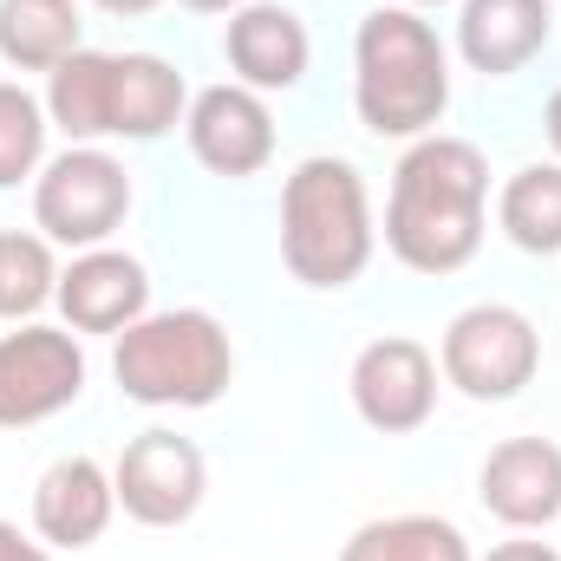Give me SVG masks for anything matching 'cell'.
<instances>
[{"label":"cell","instance_id":"obj_14","mask_svg":"<svg viewBox=\"0 0 561 561\" xmlns=\"http://www.w3.org/2000/svg\"><path fill=\"white\" fill-rule=\"evenodd\" d=\"M112 510H118L112 470L92 457H59L33 483V529L46 549H92L112 529Z\"/></svg>","mask_w":561,"mask_h":561},{"label":"cell","instance_id":"obj_7","mask_svg":"<svg viewBox=\"0 0 561 561\" xmlns=\"http://www.w3.org/2000/svg\"><path fill=\"white\" fill-rule=\"evenodd\" d=\"M85 392V346L72 327L0 333V431L59 419Z\"/></svg>","mask_w":561,"mask_h":561},{"label":"cell","instance_id":"obj_27","mask_svg":"<svg viewBox=\"0 0 561 561\" xmlns=\"http://www.w3.org/2000/svg\"><path fill=\"white\" fill-rule=\"evenodd\" d=\"M190 13H236V7H249V0H183Z\"/></svg>","mask_w":561,"mask_h":561},{"label":"cell","instance_id":"obj_4","mask_svg":"<svg viewBox=\"0 0 561 561\" xmlns=\"http://www.w3.org/2000/svg\"><path fill=\"white\" fill-rule=\"evenodd\" d=\"M118 392L138 405H176V412H203L229 392L236 379V346L222 333L216 313L203 307H170V313H144L118 333L112 353Z\"/></svg>","mask_w":561,"mask_h":561},{"label":"cell","instance_id":"obj_2","mask_svg":"<svg viewBox=\"0 0 561 561\" xmlns=\"http://www.w3.org/2000/svg\"><path fill=\"white\" fill-rule=\"evenodd\" d=\"M353 105L373 138H431L450 105V59L419 7H373L353 39Z\"/></svg>","mask_w":561,"mask_h":561},{"label":"cell","instance_id":"obj_23","mask_svg":"<svg viewBox=\"0 0 561 561\" xmlns=\"http://www.w3.org/2000/svg\"><path fill=\"white\" fill-rule=\"evenodd\" d=\"M0 561H53V556H46V542H26L13 523H0Z\"/></svg>","mask_w":561,"mask_h":561},{"label":"cell","instance_id":"obj_5","mask_svg":"<svg viewBox=\"0 0 561 561\" xmlns=\"http://www.w3.org/2000/svg\"><path fill=\"white\" fill-rule=\"evenodd\" d=\"M131 216V176L112 150L99 144H72L53 163H39L33 176V222L46 242L66 249H105L118 236V222Z\"/></svg>","mask_w":561,"mask_h":561},{"label":"cell","instance_id":"obj_26","mask_svg":"<svg viewBox=\"0 0 561 561\" xmlns=\"http://www.w3.org/2000/svg\"><path fill=\"white\" fill-rule=\"evenodd\" d=\"M99 7H105V13H118V20H138V13L157 7V0H99Z\"/></svg>","mask_w":561,"mask_h":561},{"label":"cell","instance_id":"obj_8","mask_svg":"<svg viewBox=\"0 0 561 561\" xmlns=\"http://www.w3.org/2000/svg\"><path fill=\"white\" fill-rule=\"evenodd\" d=\"M112 490H118V510L144 523V529H176L203 510V490H209V463L190 437L176 431H138L112 470Z\"/></svg>","mask_w":561,"mask_h":561},{"label":"cell","instance_id":"obj_13","mask_svg":"<svg viewBox=\"0 0 561 561\" xmlns=\"http://www.w3.org/2000/svg\"><path fill=\"white\" fill-rule=\"evenodd\" d=\"M222 46H229L236 85H249V92H294V85L307 79V59H313V39H307L300 13L280 7V0H249V7H236Z\"/></svg>","mask_w":561,"mask_h":561},{"label":"cell","instance_id":"obj_18","mask_svg":"<svg viewBox=\"0 0 561 561\" xmlns=\"http://www.w3.org/2000/svg\"><path fill=\"white\" fill-rule=\"evenodd\" d=\"M496 222L523 255H561V163H523L496 196Z\"/></svg>","mask_w":561,"mask_h":561},{"label":"cell","instance_id":"obj_19","mask_svg":"<svg viewBox=\"0 0 561 561\" xmlns=\"http://www.w3.org/2000/svg\"><path fill=\"white\" fill-rule=\"evenodd\" d=\"M340 561H477L463 529L444 516H379L346 536Z\"/></svg>","mask_w":561,"mask_h":561},{"label":"cell","instance_id":"obj_9","mask_svg":"<svg viewBox=\"0 0 561 561\" xmlns=\"http://www.w3.org/2000/svg\"><path fill=\"white\" fill-rule=\"evenodd\" d=\"M346 386H353V412L373 431H386V437H405V431L431 424V412H437V359L405 333L373 340L353 359Z\"/></svg>","mask_w":561,"mask_h":561},{"label":"cell","instance_id":"obj_1","mask_svg":"<svg viewBox=\"0 0 561 561\" xmlns=\"http://www.w3.org/2000/svg\"><path fill=\"white\" fill-rule=\"evenodd\" d=\"M483 203H490V163H483V150L431 131L392 170L386 249L412 275H457L483 249Z\"/></svg>","mask_w":561,"mask_h":561},{"label":"cell","instance_id":"obj_25","mask_svg":"<svg viewBox=\"0 0 561 561\" xmlns=\"http://www.w3.org/2000/svg\"><path fill=\"white\" fill-rule=\"evenodd\" d=\"M542 131H549V144H556V163H561V92L549 99V112H542Z\"/></svg>","mask_w":561,"mask_h":561},{"label":"cell","instance_id":"obj_20","mask_svg":"<svg viewBox=\"0 0 561 561\" xmlns=\"http://www.w3.org/2000/svg\"><path fill=\"white\" fill-rule=\"evenodd\" d=\"M105 85H112V53H72L66 66L46 72V118L72 144H99L105 131Z\"/></svg>","mask_w":561,"mask_h":561},{"label":"cell","instance_id":"obj_21","mask_svg":"<svg viewBox=\"0 0 561 561\" xmlns=\"http://www.w3.org/2000/svg\"><path fill=\"white\" fill-rule=\"evenodd\" d=\"M59 294L53 242L26 229H0V320H33Z\"/></svg>","mask_w":561,"mask_h":561},{"label":"cell","instance_id":"obj_28","mask_svg":"<svg viewBox=\"0 0 561 561\" xmlns=\"http://www.w3.org/2000/svg\"><path fill=\"white\" fill-rule=\"evenodd\" d=\"M405 7H444V0H405Z\"/></svg>","mask_w":561,"mask_h":561},{"label":"cell","instance_id":"obj_22","mask_svg":"<svg viewBox=\"0 0 561 561\" xmlns=\"http://www.w3.org/2000/svg\"><path fill=\"white\" fill-rule=\"evenodd\" d=\"M46 105L26 92V85H7L0 79V190H13V183H26V176H39V163H46Z\"/></svg>","mask_w":561,"mask_h":561},{"label":"cell","instance_id":"obj_16","mask_svg":"<svg viewBox=\"0 0 561 561\" xmlns=\"http://www.w3.org/2000/svg\"><path fill=\"white\" fill-rule=\"evenodd\" d=\"M190 112V85L170 59L157 53H112V85H105V131L112 138L150 144L176 131Z\"/></svg>","mask_w":561,"mask_h":561},{"label":"cell","instance_id":"obj_11","mask_svg":"<svg viewBox=\"0 0 561 561\" xmlns=\"http://www.w3.org/2000/svg\"><path fill=\"white\" fill-rule=\"evenodd\" d=\"M477 496L503 529H549L561 516V450L549 437H503L483 457Z\"/></svg>","mask_w":561,"mask_h":561},{"label":"cell","instance_id":"obj_3","mask_svg":"<svg viewBox=\"0 0 561 561\" xmlns=\"http://www.w3.org/2000/svg\"><path fill=\"white\" fill-rule=\"evenodd\" d=\"M373 203L346 157H300L280 183V262L300 287H353L373 262Z\"/></svg>","mask_w":561,"mask_h":561},{"label":"cell","instance_id":"obj_12","mask_svg":"<svg viewBox=\"0 0 561 561\" xmlns=\"http://www.w3.org/2000/svg\"><path fill=\"white\" fill-rule=\"evenodd\" d=\"M59 313L72 333H125L131 320L150 313V275L125 249H85L59 275Z\"/></svg>","mask_w":561,"mask_h":561},{"label":"cell","instance_id":"obj_17","mask_svg":"<svg viewBox=\"0 0 561 561\" xmlns=\"http://www.w3.org/2000/svg\"><path fill=\"white\" fill-rule=\"evenodd\" d=\"M79 53L72 0H0V59L20 72H53Z\"/></svg>","mask_w":561,"mask_h":561},{"label":"cell","instance_id":"obj_6","mask_svg":"<svg viewBox=\"0 0 561 561\" xmlns=\"http://www.w3.org/2000/svg\"><path fill=\"white\" fill-rule=\"evenodd\" d=\"M437 366L444 379L477 399V405H503L516 399L536 366H542V333L523 307H503V300H477L463 307L450 327H444V346H437Z\"/></svg>","mask_w":561,"mask_h":561},{"label":"cell","instance_id":"obj_15","mask_svg":"<svg viewBox=\"0 0 561 561\" xmlns=\"http://www.w3.org/2000/svg\"><path fill=\"white\" fill-rule=\"evenodd\" d=\"M549 0H463L457 13V53L470 72L483 79H510L523 72L542 46H549Z\"/></svg>","mask_w":561,"mask_h":561},{"label":"cell","instance_id":"obj_24","mask_svg":"<svg viewBox=\"0 0 561 561\" xmlns=\"http://www.w3.org/2000/svg\"><path fill=\"white\" fill-rule=\"evenodd\" d=\"M483 561H561L549 542H503V549H490Z\"/></svg>","mask_w":561,"mask_h":561},{"label":"cell","instance_id":"obj_10","mask_svg":"<svg viewBox=\"0 0 561 561\" xmlns=\"http://www.w3.org/2000/svg\"><path fill=\"white\" fill-rule=\"evenodd\" d=\"M183 131H190L196 163L216 170V176H255L275 157V112L249 85H209V92H196L190 112H183Z\"/></svg>","mask_w":561,"mask_h":561}]
</instances>
